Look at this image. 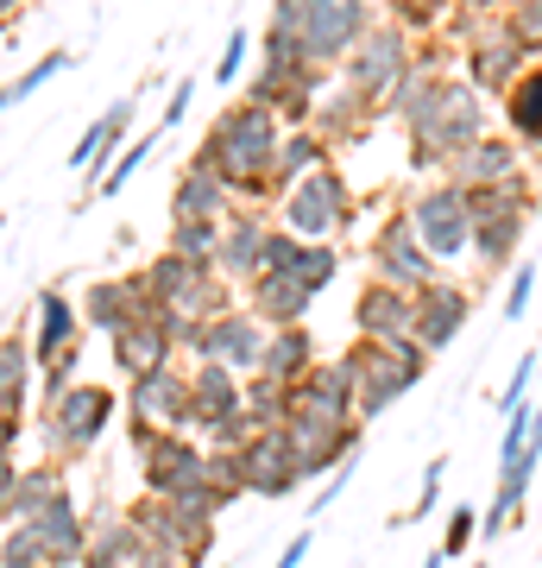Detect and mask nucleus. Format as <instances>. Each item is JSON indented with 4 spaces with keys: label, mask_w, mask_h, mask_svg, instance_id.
<instances>
[{
    "label": "nucleus",
    "mask_w": 542,
    "mask_h": 568,
    "mask_svg": "<svg viewBox=\"0 0 542 568\" xmlns=\"http://www.w3.org/2000/svg\"><path fill=\"white\" fill-rule=\"evenodd\" d=\"M278 145H284V121L272 114V108H253V102H227L215 121H208V133H202V145L190 152L196 164H208L215 178L241 196V203H272L278 196Z\"/></svg>",
    "instance_id": "1"
},
{
    "label": "nucleus",
    "mask_w": 542,
    "mask_h": 568,
    "mask_svg": "<svg viewBox=\"0 0 542 568\" xmlns=\"http://www.w3.org/2000/svg\"><path fill=\"white\" fill-rule=\"evenodd\" d=\"M341 361L354 366V405H360V424L385 417V410L398 405L403 392H417L422 373H429V354H422L417 342H360V335H354V347H347Z\"/></svg>",
    "instance_id": "2"
},
{
    "label": "nucleus",
    "mask_w": 542,
    "mask_h": 568,
    "mask_svg": "<svg viewBox=\"0 0 542 568\" xmlns=\"http://www.w3.org/2000/svg\"><path fill=\"white\" fill-rule=\"evenodd\" d=\"M473 140H485V95H473V82L448 77L442 102L410 126V171H442Z\"/></svg>",
    "instance_id": "3"
},
{
    "label": "nucleus",
    "mask_w": 542,
    "mask_h": 568,
    "mask_svg": "<svg viewBox=\"0 0 542 568\" xmlns=\"http://www.w3.org/2000/svg\"><path fill=\"white\" fill-rule=\"evenodd\" d=\"M145 284H152V297H158L177 323H215L222 310H234V284L215 272V260H177V253H152V260L140 265Z\"/></svg>",
    "instance_id": "4"
},
{
    "label": "nucleus",
    "mask_w": 542,
    "mask_h": 568,
    "mask_svg": "<svg viewBox=\"0 0 542 568\" xmlns=\"http://www.w3.org/2000/svg\"><path fill=\"white\" fill-rule=\"evenodd\" d=\"M354 215H360V196H354V183L335 164L297 178L278 196V227L297 234V241H341L347 227H354Z\"/></svg>",
    "instance_id": "5"
},
{
    "label": "nucleus",
    "mask_w": 542,
    "mask_h": 568,
    "mask_svg": "<svg viewBox=\"0 0 542 568\" xmlns=\"http://www.w3.org/2000/svg\"><path fill=\"white\" fill-rule=\"evenodd\" d=\"M114 392L108 386H70L58 392V398H44V417H39V443H44V462H76V455H89V448L108 436V424H114Z\"/></svg>",
    "instance_id": "6"
},
{
    "label": "nucleus",
    "mask_w": 542,
    "mask_h": 568,
    "mask_svg": "<svg viewBox=\"0 0 542 568\" xmlns=\"http://www.w3.org/2000/svg\"><path fill=\"white\" fill-rule=\"evenodd\" d=\"M403 215H410V227H417L422 253L436 265H461L467 253H473V215H467V190L461 183H422L417 196L403 203Z\"/></svg>",
    "instance_id": "7"
},
{
    "label": "nucleus",
    "mask_w": 542,
    "mask_h": 568,
    "mask_svg": "<svg viewBox=\"0 0 542 568\" xmlns=\"http://www.w3.org/2000/svg\"><path fill=\"white\" fill-rule=\"evenodd\" d=\"M530 70V51L511 39V26L499 13H473L461 39V82H473V95H511V82Z\"/></svg>",
    "instance_id": "8"
},
{
    "label": "nucleus",
    "mask_w": 542,
    "mask_h": 568,
    "mask_svg": "<svg viewBox=\"0 0 542 568\" xmlns=\"http://www.w3.org/2000/svg\"><path fill=\"white\" fill-rule=\"evenodd\" d=\"M410 63H417V39L385 20V26H372V32L347 51L341 82L354 89V95H366V102H379V114H385V95L403 82V70H410Z\"/></svg>",
    "instance_id": "9"
},
{
    "label": "nucleus",
    "mask_w": 542,
    "mask_h": 568,
    "mask_svg": "<svg viewBox=\"0 0 542 568\" xmlns=\"http://www.w3.org/2000/svg\"><path fill=\"white\" fill-rule=\"evenodd\" d=\"M366 272H372V284H398V291H422V284L442 278V265L422 253L417 227H410L403 209H391V215L372 227V241H366Z\"/></svg>",
    "instance_id": "10"
},
{
    "label": "nucleus",
    "mask_w": 542,
    "mask_h": 568,
    "mask_svg": "<svg viewBox=\"0 0 542 568\" xmlns=\"http://www.w3.org/2000/svg\"><path fill=\"white\" fill-rule=\"evenodd\" d=\"M366 32H372V0H309L303 7V58L316 70H341Z\"/></svg>",
    "instance_id": "11"
},
{
    "label": "nucleus",
    "mask_w": 542,
    "mask_h": 568,
    "mask_svg": "<svg viewBox=\"0 0 542 568\" xmlns=\"http://www.w3.org/2000/svg\"><path fill=\"white\" fill-rule=\"evenodd\" d=\"M126 424H145L158 436H190L196 410H190V366H158L145 379H126Z\"/></svg>",
    "instance_id": "12"
},
{
    "label": "nucleus",
    "mask_w": 542,
    "mask_h": 568,
    "mask_svg": "<svg viewBox=\"0 0 542 568\" xmlns=\"http://www.w3.org/2000/svg\"><path fill=\"white\" fill-rule=\"evenodd\" d=\"M265 335H272V328H265L246 304H234V310H222L215 323H202L196 347H190V361H215V366H227V373L253 379V373H259V361H265Z\"/></svg>",
    "instance_id": "13"
},
{
    "label": "nucleus",
    "mask_w": 542,
    "mask_h": 568,
    "mask_svg": "<svg viewBox=\"0 0 542 568\" xmlns=\"http://www.w3.org/2000/svg\"><path fill=\"white\" fill-rule=\"evenodd\" d=\"M473 284L461 278H436L417 291V323H410V342L422 347V354H442V347L461 342V328L473 323Z\"/></svg>",
    "instance_id": "14"
},
{
    "label": "nucleus",
    "mask_w": 542,
    "mask_h": 568,
    "mask_svg": "<svg viewBox=\"0 0 542 568\" xmlns=\"http://www.w3.org/2000/svg\"><path fill=\"white\" fill-rule=\"evenodd\" d=\"M265 246H272V215H265L259 203H241L234 215L222 222V246H215V272H222L234 291H246V284L265 272Z\"/></svg>",
    "instance_id": "15"
},
{
    "label": "nucleus",
    "mask_w": 542,
    "mask_h": 568,
    "mask_svg": "<svg viewBox=\"0 0 542 568\" xmlns=\"http://www.w3.org/2000/svg\"><path fill=\"white\" fill-rule=\"evenodd\" d=\"M241 474H246V493H253V499H290L297 487H309L284 429H259V436L241 448Z\"/></svg>",
    "instance_id": "16"
},
{
    "label": "nucleus",
    "mask_w": 542,
    "mask_h": 568,
    "mask_svg": "<svg viewBox=\"0 0 542 568\" xmlns=\"http://www.w3.org/2000/svg\"><path fill=\"white\" fill-rule=\"evenodd\" d=\"M140 474H145V493H158V499L196 493L208 487V448H202V436H158L140 455Z\"/></svg>",
    "instance_id": "17"
},
{
    "label": "nucleus",
    "mask_w": 542,
    "mask_h": 568,
    "mask_svg": "<svg viewBox=\"0 0 542 568\" xmlns=\"http://www.w3.org/2000/svg\"><path fill=\"white\" fill-rule=\"evenodd\" d=\"M265 272H284V278H297L309 297H321L328 284L341 278V246H335V241H297V234L272 227V246H265Z\"/></svg>",
    "instance_id": "18"
},
{
    "label": "nucleus",
    "mask_w": 542,
    "mask_h": 568,
    "mask_svg": "<svg viewBox=\"0 0 542 568\" xmlns=\"http://www.w3.org/2000/svg\"><path fill=\"white\" fill-rule=\"evenodd\" d=\"M108 354L121 366V379H145L158 366L177 361V316L164 310L158 323H126L121 335H108Z\"/></svg>",
    "instance_id": "19"
},
{
    "label": "nucleus",
    "mask_w": 542,
    "mask_h": 568,
    "mask_svg": "<svg viewBox=\"0 0 542 568\" xmlns=\"http://www.w3.org/2000/svg\"><path fill=\"white\" fill-rule=\"evenodd\" d=\"M89 537H82V562L76 568H133L145 556V537L133 530L126 506H89Z\"/></svg>",
    "instance_id": "20"
},
{
    "label": "nucleus",
    "mask_w": 542,
    "mask_h": 568,
    "mask_svg": "<svg viewBox=\"0 0 542 568\" xmlns=\"http://www.w3.org/2000/svg\"><path fill=\"white\" fill-rule=\"evenodd\" d=\"M410 323H417V291L366 278V291L354 297V335L360 342H410Z\"/></svg>",
    "instance_id": "21"
},
{
    "label": "nucleus",
    "mask_w": 542,
    "mask_h": 568,
    "mask_svg": "<svg viewBox=\"0 0 542 568\" xmlns=\"http://www.w3.org/2000/svg\"><path fill=\"white\" fill-rule=\"evenodd\" d=\"M448 183H461V190H485V183H511L523 178V145L511 140V133H485V140H473L461 152V159L442 164Z\"/></svg>",
    "instance_id": "22"
},
{
    "label": "nucleus",
    "mask_w": 542,
    "mask_h": 568,
    "mask_svg": "<svg viewBox=\"0 0 542 568\" xmlns=\"http://www.w3.org/2000/svg\"><path fill=\"white\" fill-rule=\"evenodd\" d=\"M190 410H196L190 436L215 429L222 417H241L246 410V379L227 373V366H215V361H190Z\"/></svg>",
    "instance_id": "23"
},
{
    "label": "nucleus",
    "mask_w": 542,
    "mask_h": 568,
    "mask_svg": "<svg viewBox=\"0 0 542 568\" xmlns=\"http://www.w3.org/2000/svg\"><path fill=\"white\" fill-rule=\"evenodd\" d=\"M290 398H297V410H309V417H328V424H360V405H354V366L335 354V361H316V373L303 379V386H290Z\"/></svg>",
    "instance_id": "24"
},
{
    "label": "nucleus",
    "mask_w": 542,
    "mask_h": 568,
    "mask_svg": "<svg viewBox=\"0 0 542 568\" xmlns=\"http://www.w3.org/2000/svg\"><path fill=\"white\" fill-rule=\"evenodd\" d=\"M234 209H241V196L196 159L183 164L177 183H171V222H227Z\"/></svg>",
    "instance_id": "25"
},
{
    "label": "nucleus",
    "mask_w": 542,
    "mask_h": 568,
    "mask_svg": "<svg viewBox=\"0 0 542 568\" xmlns=\"http://www.w3.org/2000/svg\"><path fill=\"white\" fill-rule=\"evenodd\" d=\"M121 145H133V102H126V95L108 108V114H101V121L76 140V152H70V164H76L82 178H89V190L108 178V164L121 159Z\"/></svg>",
    "instance_id": "26"
},
{
    "label": "nucleus",
    "mask_w": 542,
    "mask_h": 568,
    "mask_svg": "<svg viewBox=\"0 0 542 568\" xmlns=\"http://www.w3.org/2000/svg\"><path fill=\"white\" fill-rule=\"evenodd\" d=\"M32 525V537H39L44 562L51 568H76L82 562V537H89V518H82L76 493H63V499H51V506L39 511V518H25Z\"/></svg>",
    "instance_id": "27"
},
{
    "label": "nucleus",
    "mask_w": 542,
    "mask_h": 568,
    "mask_svg": "<svg viewBox=\"0 0 542 568\" xmlns=\"http://www.w3.org/2000/svg\"><path fill=\"white\" fill-rule=\"evenodd\" d=\"M241 297H246V310H253L265 328H297V323H309V304H316V297H309L297 278H284V272H259V278L241 291Z\"/></svg>",
    "instance_id": "28"
},
{
    "label": "nucleus",
    "mask_w": 542,
    "mask_h": 568,
    "mask_svg": "<svg viewBox=\"0 0 542 568\" xmlns=\"http://www.w3.org/2000/svg\"><path fill=\"white\" fill-rule=\"evenodd\" d=\"M379 121V102H366V95H354V89H321L316 95V133H321V145H328V152H335V145H347V140H360L366 126Z\"/></svg>",
    "instance_id": "29"
},
{
    "label": "nucleus",
    "mask_w": 542,
    "mask_h": 568,
    "mask_svg": "<svg viewBox=\"0 0 542 568\" xmlns=\"http://www.w3.org/2000/svg\"><path fill=\"white\" fill-rule=\"evenodd\" d=\"M25 342H32V361H39V366L58 361L63 347L82 342V310L70 304V291H58V284H51V291H39V328H32Z\"/></svg>",
    "instance_id": "30"
},
{
    "label": "nucleus",
    "mask_w": 542,
    "mask_h": 568,
    "mask_svg": "<svg viewBox=\"0 0 542 568\" xmlns=\"http://www.w3.org/2000/svg\"><path fill=\"white\" fill-rule=\"evenodd\" d=\"M316 361H321L316 335H309V323H297V328H272V335H265L259 373L265 379H278V386H303V379L316 373Z\"/></svg>",
    "instance_id": "31"
},
{
    "label": "nucleus",
    "mask_w": 542,
    "mask_h": 568,
    "mask_svg": "<svg viewBox=\"0 0 542 568\" xmlns=\"http://www.w3.org/2000/svg\"><path fill=\"white\" fill-rule=\"evenodd\" d=\"M70 493V474H63V462H25L20 474H13V493H7V525H25V518H39L51 499H63Z\"/></svg>",
    "instance_id": "32"
},
{
    "label": "nucleus",
    "mask_w": 542,
    "mask_h": 568,
    "mask_svg": "<svg viewBox=\"0 0 542 568\" xmlns=\"http://www.w3.org/2000/svg\"><path fill=\"white\" fill-rule=\"evenodd\" d=\"M442 89H448V70L442 63H410V70H403V82L398 89H391V95H385V114H391V121L403 126V133H410V126L422 121V114H429V108L442 102Z\"/></svg>",
    "instance_id": "33"
},
{
    "label": "nucleus",
    "mask_w": 542,
    "mask_h": 568,
    "mask_svg": "<svg viewBox=\"0 0 542 568\" xmlns=\"http://www.w3.org/2000/svg\"><path fill=\"white\" fill-rule=\"evenodd\" d=\"M504 126H511V140L523 152H542V63H530L518 82H511V95H504Z\"/></svg>",
    "instance_id": "34"
},
{
    "label": "nucleus",
    "mask_w": 542,
    "mask_h": 568,
    "mask_svg": "<svg viewBox=\"0 0 542 568\" xmlns=\"http://www.w3.org/2000/svg\"><path fill=\"white\" fill-rule=\"evenodd\" d=\"M523 227H530V215H499V222H480L473 227V272H511L523 253Z\"/></svg>",
    "instance_id": "35"
},
{
    "label": "nucleus",
    "mask_w": 542,
    "mask_h": 568,
    "mask_svg": "<svg viewBox=\"0 0 542 568\" xmlns=\"http://www.w3.org/2000/svg\"><path fill=\"white\" fill-rule=\"evenodd\" d=\"M32 342L25 335H0V410L7 417H25L32 405Z\"/></svg>",
    "instance_id": "36"
},
{
    "label": "nucleus",
    "mask_w": 542,
    "mask_h": 568,
    "mask_svg": "<svg viewBox=\"0 0 542 568\" xmlns=\"http://www.w3.org/2000/svg\"><path fill=\"white\" fill-rule=\"evenodd\" d=\"M82 328H101V335H121L133 323V310H126V284L121 278H95L82 291Z\"/></svg>",
    "instance_id": "37"
},
{
    "label": "nucleus",
    "mask_w": 542,
    "mask_h": 568,
    "mask_svg": "<svg viewBox=\"0 0 542 568\" xmlns=\"http://www.w3.org/2000/svg\"><path fill=\"white\" fill-rule=\"evenodd\" d=\"M321 164H335L328 159V145H321V133L316 126H297V133H284V145H278V196L290 190L297 178H309V171H321Z\"/></svg>",
    "instance_id": "38"
},
{
    "label": "nucleus",
    "mask_w": 542,
    "mask_h": 568,
    "mask_svg": "<svg viewBox=\"0 0 542 568\" xmlns=\"http://www.w3.org/2000/svg\"><path fill=\"white\" fill-rule=\"evenodd\" d=\"M290 410H297L290 386L265 379V373H253V379H246V417H253L259 429H284V424H290Z\"/></svg>",
    "instance_id": "39"
},
{
    "label": "nucleus",
    "mask_w": 542,
    "mask_h": 568,
    "mask_svg": "<svg viewBox=\"0 0 542 568\" xmlns=\"http://www.w3.org/2000/svg\"><path fill=\"white\" fill-rule=\"evenodd\" d=\"M152 145H158V133H140V140H133V145H126V152H121V159L108 164V178H101L95 190L82 196V203H95V196H121L126 183H133V178H140V171H145V159H152Z\"/></svg>",
    "instance_id": "40"
},
{
    "label": "nucleus",
    "mask_w": 542,
    "mask_h": 568,
    "mask_svg": "<svg viewBox=\"0 0 542 568\" xmlns=\"http://www.w3.org/2000/svg\"><path fill=\"white\" fill-rule=\"evenodd\" d=\"M215 246H222V222H171L164 253H177V260H215Z\"/></svg>",
    "instance_id": "41"
},
{
    "label": "nucleus",
    "mask_w": 542,
    "mask_h": 568,
    "mask_svg": "<svg viewBox=\"0 0 542 568\" xmlns=\"http://www.w3.org/2000/svg\"><path fill=\"white\" fill-rule=\"evenodd\" d=\"M499 20L511 26V39H518L523 51H530V63H536L542 58V0H511Z\"/></svg>",
    "instance_id": "42"
},
{
    "label": "nucleus",
    "mask_w": 542,
    "mask_h": 568,
    "mask_svg": "<svg viewBox=\"0 0 542 568\" xmlns=\"http://www.w3.org/2000/svg\"><path fill=\"white\" fill-rule=\"evenodd\" d=\"M0 568H51L32 525H0Z\"/></svg>",
    "instance_id": "43"
},
{
    "label": "nucleus",
    "mask_w": 542,
    "mask_h": 568,
    "mask_svg": "<svg viewBox=\"0 0 542 568\" xmlns=\"http://www.w3.org/2000/svg\"><path fill=\"white\" fill-rule=\"evenodd\" d=\"M442 13H448V0H391V26H398V32H410V39H417V32H429Z\"/></svg>",
    "instance_id": "44"
},
{
    "label": "nucleus",
    "mask_w": 542,
    "mask_h": 568,
    "mask_svg": "<svg viewBox=\"0 0 542 568\" xmlns=\"http://www.w3.org/2000/svg\"><path fill=\"white\" fill-rule=\"evenodd\" d=\"M530 304H536V265L518 260V265H511V291H504V316L523 323V310H530Z\"/></svg>",
    "instance_id": "45"
},
{
    "label": "nucleus",
    "mask_w": 542,
    "mask_h": 568,
    "mask_svg": "<svg viewBox=\"0 0 542 568\" xmlns=\"http://www.w3.org/2000/svg\"><path fill=\"white\" fill-rule=\"evenodd\" d=\"M253 436H259V424L241 410V417H222L215 429H202V448H246Z\"/></svg>",
    "instance_id": "46"
},
{
    "label": "nucleus",
    "mask_w": 542,
    "mask_h": 568,
    "mask_svg": "<svg viewBox=\"0 0 542 568\" xmlns=\"http://www.w3.org/2000/svg\"><path fill=\"white\" fill-rule=\"evenodd\" d=\"M58 70H70V51H51V58H39L32 63V70H25L20 82H7V89H13V102H25V95H39L44 82L58 77Z\"/></svg>",
    "instance_id": "47"
},
{
    "label": "nucleus",
    "mask_w": 542,
    "mask_h": 568,
    "mask_svg": "<svg viewBox=\"0 0 542 568\" xmlns=\"http://www.w3.org/2000/svg\"><path fill=\"white\" fill-rule=\"evenodd\" d=\"M473 530H480V511H473V506H454V511H448V537H442V556H448V562H454V556H467Z\"/></svg>",
    "instance_id": "48"
},
{
    "label": "nucleus",
    "mask_w": 542,
    "mask_h": 568,
    "mask_svg": "<svg viewBox=\"0 0 542 568\" xmlns=\"http://www.w3.org/2000/svg\"><path fill=\"white\" fill-rule=\"evenodd\" d=\"M76 366H82V347H63L58 361H44V398H58V392L76 386Z\"/></svg>",
    "instance_id": "49"
},
{
    "label": "nucleus",
    "mask_w": 542,
    "mask_h": 568,
    "mask_svg": "<svg viewBox=\"0 0 542 568\" xmlns=\"http://www.w3.org/2000/svg\"><path fill=\"white\" fill-rule=\"evenodd\" d=\"M536 361H542V354H523V361H518V373H511V386H504V398H499L504 417L530 405V379H536Z\"/></svg>",
    "instance_id": "50"
},
{
    "label": "nucleus",
    "mask_w": 542,
    "mask_h": 568,
    "mask_svg": "<svg viewBox=\"0 0 542 568\" xmlns=\"http://www.w3.org/2000/svg\"><path fill=\"white\" fill-rule=\"evenodd\" d=\"M246 51H253V39H246V32H234V39L222 44V58H215V82H222V89H227V82H234V77H241Z\"/></svg>",
    "instance_id": "51"
},
{
    "label": "nucleus",
    "mask_w": 542,
    "mask_h": 568,
    "mask_svg": "<svg viewBox=\"0 0 542 568\" xmlns=\"http://www.w3.org/2000/svg\"><path fill=\"white\" fill-rule=\"evenodd\" d=\"M442 480H448V462L436 455V462H429V474H422V499H417V511H410V518H422V511H436V499H442Z\"/></svg>",
    "instance_id": "52"
},
{
    "label": "nucleus",
    "mask_w": 542,
    "mask_h": 568,
    "mask_svg": "<svg viewBox=\"0 0 542 568\" xmlns=\"http://www.w3.org/2000/svg\"><path fill=\"white\" fill-rule=\"evenodd\" d=\"M190 102H196V82H177V89H171V102H164V114H158V133H171V126L190 114Z\"/></svg>",
    "instance_id": "53"
},
{
    "label": "nucleus",
    "mask_w": 542,
    "mask_h": 568,
    "mask_svg": "<svg viewBox=\"0 0 542 568\" xmlns=\"http://www.w3.org/2000/svg\"><path fill=\"white\" fill-rule=\"evenodd\" d=\"M303 556H309V525H303L297 537H290V544L278 549V562H272V568H303Z\"/></svg>",
    "instance_id": "54"
},
{
    "label": "nucleus",
    "mask_w": 542,
    "mask_h": 568,
    "mask_svg": "<svg viewBox=\"0 0 542 568\" xmlns=\"http://www.w3.org/2000/svg\"><path fill=\"white\" fill-rule=\"evenodd\" d=\"M20 429H25V417H7L0 410V455H20Z\"/></svg>",
    "instance_id": "55"
},
{
    "label": "nucleus",
    "mask_w": 542,
    "mask_h": 568,
    "mask_svg": "<svg viewBox=\"0 0 542 568\" xmlns=\"http://www.w3.org/2000/svg\"><path fill=\"white\" fill-rule=\"evenodd\" d=\"M133 568H183V562H177V556H164V549H152V544H145V556H140Z\"/></svg>",
    "instance_id": "56"
},
{
    "label": "nucleus",
    "mask_w": 542,
    "mask_h": 568,
    "mask_svg": "<svg viewBox=\"0 0 542 568\" xmlns=\"http://www.w3.org/2000/svg\"><path fill=\"white\" fill-rule=\"evenodd\" d=\"M467 13H499V7H511V0H461Z\"/></svg>",
    "instance_id": "57"
},
{
    "label": "nucleus",
    "mask_w": 542,
    "mask_h": 568,
    "mask_svg": "<svg viewBox=\"0 0 542 568\" xmlns=\"http://www.w3.org/2000/svg\"><path fill=\"white\" fill-rule=\"evenodd\" d=\"M20 7H25V0H0V26H13V20H20Z\"/></svg>",
    "instance_id": "58"
},
{
    "label": "nucleus",
    "mask_w": 542,
    "mask_h": 568,
    "mask_svg": "<svg viewBox=\"0 0 542 568\" xmlns=\"http://www.w3.org/2000/svg\"><path fill=\"white\" fill-rule=\"evenodd\" d=\"M7 108H20V102H13V89H0V114H7Z\"/></svg>",
    "instance_id": "59"
},
{
    "label": "nucleus",
    "mask_w": 542,
    "mask_h": 568,
    "mask_svg": "<svg viewBox=\"0 0 542 568\" xmlns=\"http://www.w3.org/2000/svg\"><path fill=\"white\" fill-rule=\"evenodd\" d=\"M422 568H448V556H442V549H436V556H429V562H422Z\"/></svg>",
    "instance_id": "60"
},
{
    "label": "nucleus",
    "mask_w": 542,
    "mask_h": 568,
    "mask_svg": "<svg viewBox=\"0 0 542 568\" xmlns=\"http://www.w3.org/2000/svg\"><path fill=\"white\" fill-rule=\"evenodd\" d=\"M0 227H7V222H0Z\"/></svg>",
    "instance_id": "61"
}]
</instances>
